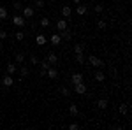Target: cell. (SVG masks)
I'll list each match as a JSON object with an SVG mask.
<instances>
[{
    "instance_id": "37",
    "label": "cell",
    "mask_w": 132,
    "mask_h": 130,
    "mask_svg": "<svg viewBox=\"0 0 132 130\" xmlns=\"http://www.w3.org/2000/svg\"><path fill=\"white\" fill-rule=\"evenodd\" d=\"M2 49H4V44H2V42H0V51H2Z\"/></svg>"
},
{
    "instance_id": "7",
    "label": "cell",
    "mask_w": 132,
    "mask_h": 130,
    "mask_svg": "<svg viewBox=\"0 0 132 130\" xmlns=\"http://www.w3.org/2000/svg\"><path fill=\"white\" fill-rule=\"evenodd\" d=\"M46 76L51 77V79H56V77H58V70L55 69V67H50V69L46 70Z\"/></svg>"
},
{
    "instance_id": "18",
    "label": "cell",
    "mask_w": 132,
    "mask_h": 130,
    "mask_svg": "<svg viewBox=\"0 0 132 130\" xmlns=\"http://www.w3.org/2000/svg\"><path fill=\"white\" fill-rule=\"evenodd\" d=\"M76 62L81 65V63H85V55L83 53H76Z\"/></svg>"
},
{
    "instance_id": "19",
    "label": "cell",
    "mask_w": 132,
    "mask_h": 130,
    "mask_svg": "<svg viewBox=\"0 0 132 130\" xmlns=\"http://www.w3.org/2000/svg\"><path fill=\"white\" fill-rule=\"evenodd\" d=\"M14 72H16V65H14V63H7V74L12 76Z\"/></svg>"
},
{
    "instance_id": "11",
    "label": "cell",
    "mask_w": 132,
    "mask_h": 130,
    "mask_svg": "<svg viewBox=\"0 0 132 130\" xmlns=\"http://www.w3.org/2000/svg\"><path fill=\"white\" fill-rule=\"evenodd\" d=\"M46 35H42V33H39V35H37V37H35V42H37V46H44V44H46Z\"/></svg>"
},
{
    "instance_id": "22",
    "label": "cell",
    "mask_w": 132,
    "mask_h": 130,
    "mask_svg": "<svg viewBox=\"0 0 132 130\" xmlns=\"http://www.w3.org/2000/svg\"><path fill=\"white\" fill-rule=\"evenodd\" d=\"M60 93L63 95V97H69V95H71V90H69V88H65V86H62V88H60Z\"/></svg>"
},
{
    "instance_id": "36",
    "label": "cell",
    "mask_w": 132,
    "mask_h": 130,
    "mask_svg": "<svg viewBox=\"0 0 132 130\" xmlns=\"http://www.w3.org/2000/svg\"><path fill=\"white\" fill-rule=\"evenodd\" d=\"M72 2H74L76 5H78V4H81V0H72Z\"/></svg>"
},
{
    "instance_id": "8",
    "label": "cell",
    "mask_w": 132,
    "mask_h": 130,
    "mask_svg": "<svg viewBox=\"0 0 132 130\" xmlns=\"http://www.w3.org/2000/svg\"><path fill=\"white\" fill-rule=\"evenodd\" d=\"M81 81H83V74H79V72H76V74L71 76V83L72 84H78V83H81Z\"/></svg>"
},
{
    "instance_id": "2",
    "label": "cell",
    "mask_w": 132,
    "mask_h": 130,
    "mask_svg": "<svg viewBox=\"0 0 132 130\" xmlns=\"http://www.w3.org/2000/svg\"><path fill=\"white\" fill-rule=\"evenodd\" d=\"M86 90H88V88H86V84H85L83 81H81V83H78V84H74V91H76L78 95H85Z\"/></svg>"
},
{
    "instance_id": "1",
    "label": "cell",
    "mask_w": 132,
    "mask_h": 130,
    "mask_svg": "<svg viewBox=\"0 0 132 130\" xmlns=\"http://www.w3.org/2000/svg\"><path fill=\"white\" fill-rule=\"evenodd\" d=\"M88 62L92 63V67H95V69H101V67H104V62H102L101 58H97V56H93V55L88 58Z\"/></svg>"
},
{
    "instance_id": "29",
    "label": "cell",
    "mask_w": 132,
    "mask_h": 130,
    "mask_svg": "<svg viewBox=\"0 0 132 130\" xmlns=\"http://www.w3.org/2000/svg\"><path fill=\"white\" fill-rule=\"evenodd\" d=\"M74 53H83V46L81 44H76V46H74Z\"/></svg>"
},
{
    "instance_id": "15",
    "label": "cell",
    "mask_w": 132,
    "mask_h": 130,
    "mask_svg": "<svg viewBox=\"0 0 132 130\" xmlns=\"http://www.w3.org/2000/svg\"><path fill=\"white\" fill-rule=\"evenodd\" d=\"M97 107H99V109H106V107H108V100L106 99H99L97 100Z\"/></svg>"
},
{
    "instance_id": "23",
    "label": "cell",
    "mask_w": 132,
    "mask_h": 130,
    "mask_svg": "<svg viewBox=\"0 0 132 130\" xmlns=\"http://www.w3.org/2000/svg\"><path fill=\"white\" fill-rule=\"evenodd\" d=\"M14 39H16V40H20V42H21V40L25 39V33H23V32H16V33H14Z\"/></svg>"
},
{
    "instance_id": "31",
    "label": "cell",
    "mask_w": 132,
    "mask_h": 130,
    "mask_svg": "<svg viewBox=\"0 0 132 130\" xmlns=\"http://www.w3.org/2000/svg\"><path fill=\"white\" fill-rule=\"evenodd\" d=\"M4 39H7V32H5V30H0V40H4Z\"/></svg>"
},
{
    "instance_id": "14",
    "label": "cell",
    "mask_w": 132,
    "mask_h": 130,
    "mask_svg": "<svg viewBox=\"0 0 132 130\" xmlns=\"http://www.w3.org/2000/svg\"><path fill=\"white\" fill-rule=\"evenodd\" d=\"M60 37H62V39H65V40H71L72 39V33L69 30H62L60 32Z\"/></svg>"
},
{
    "instance_id": "17",
    "label": "cell",
    "mask_w": 132,
    "mask_h": 130,
    "mask_svg": "<svg viewBox=\"0 0 132 130\" xmlns=\"http://www.w3.org/2000/svg\"><path fill=\"white\" fill-rule=\"evenodd\" d=\"M69 112H71V116H76V114L79 112L78 106H76V104H71V107H69Z\"/></svg>"
},
{
    "instance_id": "13",
    "label": "cell",
    "mask_w": 132,
    "mask_h": 130,
    "mask_svg": "<svg viewBox=\"0 0 132 130\" xmlns=\"http://www.w3.org/2000/svg\"><path fill=\"white\" fill-rule=\"evenodd\" d=\"M46 60L50 62V65H53V63H56V62H58V56H56V55H55V53H50V55H48V58H46Z\"/></svg>"
},
{
    "instance_id": "5",
    "label": "cell",
    "mask_w": 132,
    "mask_h": 130,
    "mask_svg": "<svg viewBox=\"0 0 132 130\" xmlns=\"http://www.w3.org/2000/svg\"><path fill=\"white\" fill-rule=\"evenodd\" d=\"M12 23H14L16 27H23V25H25V18H23L21 14H16V16L12 18Z\"/></svg>"
},
{
    "instance_id": "9",
    "label": "cell",
    "mask_w": 132,
    "mask_h": 130,
    "mask_svg": "<svg viewBox=\"0 0 132 130\" xmlns=\"http://www.w3.org/2000/svg\"><path fill=\"white\" fill-rule=\"evenodd\" d=\"M56 28H58V30H67V20H65V18H63V20H58L56 21Z\"/></svg>"
},
{
    "instance_id": "6",
    "label": "cell",
    "mask_w": 132,
    "mask_h": 130,
    "mask_svg": "<svg viewBox=\"0 0 132 130\" xmlns=\"http://www.w3.org/2000/svg\"><path fill=\"white\" fill-rule=\"evenodd\" d=\"M51 44L53 46H60V42H62V37H60V33H51Z\"/></svg>"
},
{
    "instance_id": "4",
    "label": "cell",
    "mask_w": 132,
    "mask_h": 130,
    "mask_svg": "<svg viewBox=\"0 0 132 130\" xmlns=\"http://www.w3.org/2000/svg\"><path fill=\"white\" fill-rule=\"evenodd\" d=\"M2 84H4L5 88H11V86L14 84V79H12V76H11V74L4 76V79H2Z\"/></svg>"
},
{
    "instance_id": "12",
    "label": "cell",
    "mask_w": 132,
    "mask_h": 130,
    "mask_svg": "<svg viewBox=\"0 0 132 130\" xmlns=\"http://www.w3.org/2000/svg\"><path fill=\"white\" fill-rule=\"evenodd\" d=\"M71 14H72V9L69 5H63V7H62V16H63V18H69Z\"/></svg>"
},
{
    "instance_id": "16",
    "label": "cell",
    "mask_w": 132,
    "mask_h": 130,
    "mask_svg": "<svg viewBox=\"0 0 132 130\" xmlns=\"http://www.w3.org/2000/svg\"><path fill=\"white\" fill-rule=\"evenodd\" d=\"M95 79H97V81H101V83H102V81L106 79V74H104L102 70H97V72H95Z\"/></svg>"
},
{
    "instance_id": "3",
    "label": "cell",
    "mask_w": 132,
    "mask_h": 130,
    "mask_svg": "<svg viewBox=\"0 0 132 130\" xmlns=\"http://www.w3.org/2000/svg\"><path fill=\"white\" fill-rule=\"evenodd\" d=\"M21 11H23V14H21V16H23L25 20H28V18H32V16H34V12H35V11H34V7H30V5L23 7Z\"/></svg>"
},
{
    "instance_id": "20",
    "label": "cell",
    "mask_w": 132,
    "mask_h": 130,
    "mask_svg": "<svg viewBox=\"0 0 132 130\" xmlns=\"http://www.w3.org/2000/svg\"><path fill=\"white\" fill-rule=\"evenodd\" d=\"M7 18V9L4 5H0V20H5Z\"/></svg>"
},
{
    "instance_id": "24",
    "label": "cell",
    "mask_w": 132,
    "mask_h": 130,
    "mask_svg": "<svg viewBox=\"0 0 132 130\" xmlns=\"http://www.w3.org/2000/svg\"><path fill=\"white\" fill-rule=\"evenodd\" d=\"M97 27H99V30H104V28L108 27V23H106L104 20H101V21H97Z\"/></svg>"
},
{
    "instance_id": "30",
    "label": "cell",
    "mask_w": 132,
    "mask_h": 130,
    "mask_svg": "<svg viewBox=\"0 0 132 130\" xmlns=\"http://www.w3.org/2000/svg\"><path fill=\"white\" fill-rule=\"evenodd\" d=\"M16 62H20V63H23V62H25V58H23V55H21V53H18V55H16Z\"/></svg>"
},
{
    "instance_id": "33",
    "label": "cell",
    "mask_w": 132,
    "mask_h": 130,
    "mask_svg": "<svg viewBox=\"0 0 132 130\" xmlns=\"http://www.w3.org/2000/svg\"><path fill=\"white\" fill-rule=\"evenodd\" d=\"M69 128H71V130H79V125H78V123H71Z\"/></svg>"
},
{
    "instance_id": "27",
    "label": "cell",
    "mask_w": 132,
    "mask_h": 130,
    "mask_svg": "<svg viewBox=\"0 0 132 130\" xmlns=\"http://www.w3.org/2000/svg\"><path fill=\"white\" fill-rule=\"evenodd\" d=\"M12 7H14L16 11H21V9H23V4H21V2H14V4H12Z\"/></svg>"
},
{
    "instance_id": "25",
    "label": "cell",
    "mask_w": 132,
    "mask_h": 130,
    "mask_svg": "<svg viewBox=\"0 0 132 130\" xmlns=\"http://www.w3.org/2000/svg\"><path fill=\"white\" fill-rule=\"evenodd\" d=\"M50 67H51V65H50V62H48V60H46V62H41V69L42 70H48Z\"/></svg>"
},
{
    "instance_id": "10",
    "label": "cell",
    "mask_w": 132,
    "mask_h": 130,
    "mask_svg": "<svg viewBox=\"0 0 132 130\" xmlns=\"http://www.w3.org/2000/svg\"><path fill=\"white\" fill-rule=\"evenodd\" d=\"M86 5H81V4H78V7H76V14H78V16H85V14H86Z\"/></svg>"
},
{
    "instance_id": "21",
    "label": "cell",
    "mask_w": 132,
    "mask_h": 130,
    "mask_svg": "<svg viewBox=\"0 0 132 130\" xmlns=\"http://www.w3.org/2000/svg\"><path fill=\"white\" fill-rule=\"evenodd\" d=\"M21 77H27L28 74H30V70H28V67H25V65H21Z\"/></svg>"
},
{
    "instance_id": "34",
    "label": "cell",
    "mask_w": 132,
    "mask_h": 130,
    "mask_svg": "<svg viewBox=\"0 0 132 130\" xmlns=\"http://www.w3.org/2000/svg\"><path fill=\"white\" fill-rule=\"evenodd\" d=\"M102 11H104V7H102V5H95V12H99V14H101Z\"/></svg>"
},
{
    "instance_id": "26",
    "label": "cell",
    "mask_w": 132,
    "mask_h": 130,
    "mask_svg": "<svg viewBox=\"0 0 132 130\" xmlns=\"http://www.w3.org/2000/svg\"><path fill=\"white\" fill-rule=\"evenodd\" d=\"M118 111H120V112H122V114H127V104H122V106H120V107H118Z\"/></svg>"
},
{
    "instance_id": "35",
    "label": "cell",
    "mask_w": 132,
    "mask_h": 130,
    "mask_svg": "<svg viewBox=\"0 0 132 130\" xmlns=\"http://www.w3.org/2000/svg\"><path fill=\"white\" fill-rule=\"evenodd\" d=\"M35 5H37L39 9H41V7H44V0H37V4H35Z\"/></svg>"
},
{
    "instance_id": "32",
    "label": "cell",
    "mask_w": 132,
    "mask_h": 130,
    "mask_svg": "<svg viewBox=\"0 0 132 130\" xmlns=\"http://www.w3.org/2000/svg\"><path fill=\"white\" fill-rule=\"evenodd\" d=\"M30 63H32V65H37V63H39V60H37V58L32 55V56H30Z\"/></svg>"
},
{
    "instance_id": "28",
    "label": "cell",
    "mask_w": 132,
    "mask_h": 130,
    "mask_svg": "<svg viewBox=\"0 0 132 130\" xmlns=\"http://www.w3.org/2000/svg\"><path fill=\"white\" fill-rule=\"evenodd\" d=\"M41 27H44V28L50 27V20H48V18H42V20H41Z\"/></svg>"
}]
</instances>
